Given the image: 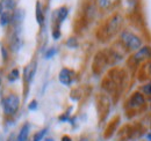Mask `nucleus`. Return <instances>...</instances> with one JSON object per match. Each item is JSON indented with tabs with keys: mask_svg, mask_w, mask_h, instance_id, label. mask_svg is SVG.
Masks as SVG:
<instances>
[{
	"mask_svg": "<svg viewBox=\"0 0 151 141\" xmlns=\"http://www.w3.org/2000/svg\"><path fill=\"white\" fill-rule=\"evenodd\" d=\"M62 141H71V138L68 137V135H64V137L62 138Z\"/></svg>",
	"mask_w": 151,
	"mask_h": 141,
	"instance_id": "21",
	"label": "nucleus"
},
{
	"mask_svg": "<svg viewBox=\"0 0 151 141\" xmlns=\"http://www.w3.org/2000/svg\"><path fill=\"white\" fill-rule=\"evenodd\" d=\"M12 21V14L9 12H2V14L0 15V23L2 27H6L11 23Z\"/></svg>",
	"mask_w": 151,
	"mask_h": 141,
	"instance_id": "13",
	"label": "nucleus"
},
{
	"mask_svg": "<svg viewBox=\"0 0 151 141\" xmlns=\"http://www.w3.org/2000/svg\"><path fill=\"white\" fill-rule=\"evenodd\" d=\"M43 13H42V9H41V5H40V2L36 4V20H37V22L40 24H42L43 23Z\"/></svg>",
	"mask_w": 151,
	"mask_h": 141,
	"instance_id": "15",
	"label": "nucleus"
},
{
	"mask_svg": "<svg viewBox=\"0 0 151 141\" xmlns=\"http://www.w3.org/2000/svg\"><path fill=\"white\" fill-rule=\"evenodd\" d=\"M68 14H69V9L66 6H62L55 11V13H54V28H52V37L55 39H58L60 37L59 27H60V23L68 18Z\"/></svg>",
	"mask_w": 151,
	"mask_h": 141,
	"instance_id": "6",
	"label": "nucleus"
},
{
	"mask_svg": "<svg viewBox=\"0 0 151 141\" xmlns=\"http://www.w3.org/2000/svg\"><path fill=\"white\" fill-rule=\"evenodd\" d=\"M120 39L123 46L129 51H137L138 49L142 48V43H143L142 38L130 30H123L121 33Z\"/></svg>",
	"mask_w": 151,
	"mask_h": 141,
	"instance_id": "4",
	"label": "nucleus"
},
{
	"mask_svg": "<svg viewBox=\"0 0 151 141\" xmlns=\"http://www.w3.org/2000/svg\"><path fill=\"white\" fill-rule=\"evenodd\" d=\"M28 108H29V110H36V108H37V102H36V101H32V102L29 103Z\"/></svg>",
	"mask_w": 151,
	"mask_h": 141,
	"instance_id": "20",
	"label": "nucleus"
},
{
	"mask_svg": "<svg viewBox=\"0 0 151 141\" xmlns=\"http://www.w3.org/2000/svg\"><path fill=\"white\" fill-rule=\"evenodd\" d=\"M29 131H30L29 124H24L22 126V128L20 130V133L19 135H18V140L17 141H27L28 135H29Z\"/></svg>",
	"mask_w": 151,
	"mask_h": 141,
	"instance_id": "12",
	"label": "nucleus"
},
{
	"mask_svg": "<svg viewBox=\"0 0 151 141\" xmlns=\"http://www.w3.org/2000/svg\"><path fill=\"white\" fill-rule=\"evenodd\" d=\"M151 59V46L150 45H145L142 46L141 49H138L136 52L132 54L128 60V65L132 70H137V67L143 63L148 61Z\"/></svg>",
	"mask_w": 151,
	"mask_h": 141,
	"instance_id": "5",
	"label": "nucleus"
},
{
	"mask_svg": "<svg viewBox=\"0 0 151 141\" xmlns=\"http://www.w3.org/2000/svg\"><path fill=\"white\" fill-rule=\"evenodd\" d=\"M68 46H70V48H76L77 45H78V43H77V41H76V38H70L69 41H68Z\"/></svg>",
	"mask_w": 151,
	"mask_h": 141,
	"instance_id": "19",
	"label": "nucleus"
},
{
	"mask_svg": "<svg viewBox=\"0 0 151 141\" xmlns=\"http://www.w3.org/2000/svg\"><path fill=\"white\" fill-rule=\"evenodd\" d=\"M0 86H1V78H0Z\"/></svg>",
	"mask_w": 151,
	"mask_h": 141,
	"instance_id": "23",
	"label": "nucleus"
},
{
	"mask_svg": "<svg viewBox=\"0 0 151 141\" xmlns=\"http://www.w3.org/2000/svg\"><path fill=\"white\" fill-rule=\"evenodd\" d=\"M123 23V18L121 14L115 13L111 18L107 20L105 23L104 28L101 29V38L104 39H109L117 34V31L121 29V26Z\"/></svg>",
	"mask_w": 151,
	"mask_h": 141,
	"instance_id": "3",
	"label": "nucleus"
},
{
	"mask_svg": "<svg viewBox=\"0 0 151 141\" xmlns=\"http://www.w3.org/2000/svg\"><path fill=\"white\" fill-rule=\"evenodd\" d=\"M108 78L104 82V88L107 89L108 91H119V88L123 87L127 75L126 72L120 68H115L107 75Z\"/></svg>",
	"mask_w": 151,
	"mask_h": 141,
	"instance_id": "2",
	"label": "nucleus"
},
{
	"mask_svg": "<svg viewBox=\"0 0 151 141\" xmlns=\"http://www.w3.org/2000/svg\"><path fill=\"white\" fill-rule=\"evenodd\" d=\"M138 79L141 81H151V59L145 61L138 70Z\"/></svg>",
	"mask_w": 151,
	"mask_h": 141,
	"instance_id": "8",
	"label": "nucleus"
},
{
	"mask_svg": "<svg viewBox=\"0 0 151 141\" xmlns=\"http://www.w3.org/2000/svg\"><path fill=\"white\" fill-rule=\"evenodd\" d=\"M58 79H59V82L63 83L64 86H70L73 81V72L69 68H63L59 72Z\"/></svg>",
	"mask_w": 151,
	"mask_h": 141,
	"instance_id": "9",
	"label": "nucleus"
},
{
	"mask_svg": "<svg viewBox=\"0 0 151 141\" xmlns=\"http://www.w3.org/2000/svg\"><path fill=\"white\" fill-rule=\"evenodd\" d=\"M45 141H54V140H52V139H47Z\"/></svg>",
	"mask_w": 151,
	"mask_h": 141,
	"instance_id": "22",
	"label": "nucleus"
},
{
	"mask_svg": "<svg viewBox=\"0 0 151 141\" xmlns=\"http://www.w3.org/2000/svg\"><path fill=\"white\" fill-rule=\"evenodd\" d=\"M126 110L127 115L130 116L138 115L147 110V98L141 91H135L130 95V97L126 102Z\"/></svg>",
	"mask_w": 151,
	"mask_h": 141,
	"instance_id": "1",
	"label": "nucleus"
},
{
	"mask_svg": "<svg viewBox=\"0 0 151 141\" xmlns=\"http://www.w3.org/2000/svg\"><path fill=\"white\" fill-rule=\"evenodd\" d=\"M141 93L144 95V97L147 100H151V81H148L147 83H144L141 88Z\"/></svg>",
	"mask_w": 151,
	"mask_h": 141,
	"instance_id": "14",
	"label": "nucleus"
},
{
	"mask_svg": "<svg viewBox=\"0 0 151 141\" xmlns=\"http://www.w3.org/2000/svg\"><path fill=\"white\" fill-rule=\"evenodd\" d=\"M19 76H20L19 70L15 68V70H13L11 73H9V75H8V80H9L11 82H14V81H17V80L19 79Z\"/></svg>",
	"mask_w": 151,
	"mask_h": 141,
	"instance_id": "16",
	"label": "nucleus"
},
{
	"mask_svg": "<svg viewBox=\"0 0 151 141\" xmlns=\"http://www.w3.org/2000/svg\"><path fill=\"white\" fill-rule=\"evenodd\" d=\"M35 73H36V63H33V64H30L26 70H24V79H26V81L29 83V82H32V80H33V78H34V75H35Z\"/></svg>",
	"mask_w": 151,
	"mask_h": 141,
	"instance_id": "10",
	"label": "nucleus"
},
{
	"mask_svg": "<svg viewBox=\"0 0 151 141\" xmlns=\"http://www.w3.org/2000/svg\"><path fill=\"white\" fill-rule=\"evenodd\" d=\"M55 54H56V49L52 48V49H50V50H48V51L45 52V58H47V59H50V58L54 57Z\"/></svg>",
	"mask_w": 151,
	"mask_h": 141,
	"instance_id": "18",
	"label": "nucleus"
},
{
	"mask_svg": "<svg viewBox=\"0 0 151 141\" xmlns=\"http://www.w3.org/2000/svg\"><path fill=\"white\" fill-rule=\"evenodd\" d=\"M45 133H47V128H44V130H41L40 132H37V133L34 135V139H33V141H41L42 139H43V138H44Z\"/></svg>",
	"mask_w": 151,
	"mask_h": 141,
	"instance_id": "17",
	"label": "nucleus"
},
{
	"mask_svg": "<svg viewBox=\"0 0 151 141\" xmlns=\"http://www.w3.org/2000/svg\"><path fill=\"white\" fill-rule=\"evenodd\" d=\"M20 98L17 95H9L2 100V109L7 115H14L19 110Z\"/></svg>",
	"mask_w": 151,
	"mask_h": 141,
	"instance_id": "7",
	"label": "nucleus"
},
{
	"mask_svg": "<svg viewBox=\"0 0 151 141\" xmlns=\"http://www.w3.org/2000/svg\"><path fill=\"white\" fill-rule=\"evenodd\" d=\"M117 1L119 0H96V4H98L100 9L106 11V9H109L113 6H115L117 4Z\"/></svg>",
	"mask_w": 151,
	"mask_h": 141,
	"instance_id": "11",
	"label": "nucleus"
}]
</instances>
